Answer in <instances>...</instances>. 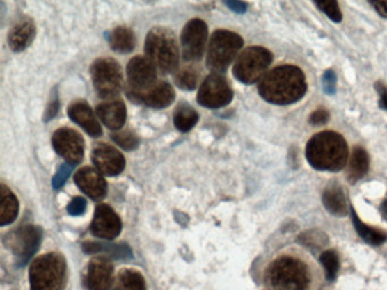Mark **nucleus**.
Segmentation results:
<instances>
[{
	"instance_id": "obj_1",
	"label": "nucleus",
	"mask_w": 387,
	"mask_h": 290,
	"mask_svg": "<svg viewBox=\"0 0 387 290\" xmlns=\"http://www.w3.org/2000/svg\"><path fill=\"white\" fill-rule=\"evenodd\" d=\"M307 79L303 70L294 65H282L269 70L259 82V95L266 102L289 106L303 98L307 93Z\"/></svg>"
},
{
	"instance_id": "obj_2",
	"label": "nucleus",
	"mask_w": 387,
	"mask_h": 290,
	"mask_svg": "<svg viewBox=\"0 0 387 290\" xmlns=\"http://www.w3.org/2000/svg\"><path fill=\"white\" fill-rule=\"evenodd\" d=\"M306 158L316 170L329 172L342 170L349 161L347 140L336 131L317 133L308 140Z\"/></svg>"
},
{
	"instance_id": "obj_3",
	"label": "nucleus",
	"mask_w": 387,
	"mask_h": 290,
	"mask_svg": "<svg viewBox=\"0 0 387 290\" xmlns=\"http://www.w3.org/2000/svg\"><path fill=\"white\" fill-rule=\"evenodd\" d=\"M266 280L271 290H308L311 275L306 263L297 257L283 255L269 266Z\"/></svg>"
},
{
	"instance_id": "obj_4",
	"label": "nucleus",
	"mask_w": 387,
	"mask_h": 290,
	"mask_svg": "<svg viewBox=\"0 0 387 290\" xmlns=\"http://www.w3.org/2000/svg\"><path fill=\"white\" fill-rule=\"evenodd\" d=\"M147 58L163 74L176 70L180 59L177 42L172 31L157 26L148 33L145 43Z\"/></svg>"
},
{
	"instance_id": "obj_5",
	"label": "nucleus",
	"mask_w": 387,
	"mask_h": 290,
	"mask_svg": "<svg viewBox=\"0 0 387 290\" xmlns=\"http://www.w3.org/2000/svg\"><path fill=\"white\" fill-rule=\"evenodd\" d=\"M31 290H63L66 282V261L62 254H45L37 257L29 272Z\"/></svg>"
},
{
	"instance_id": "obj_6",
	"label": "nucleus",
	"mask_w": 387,
	"mask_h": 290,
	"mask_svg": "<svg viewBox=\"0 0 387 290\" xmlns=\"http://www.w3.org/2000/svg\"><path fill=\"white\" fill-rule=\"evenodd\" d=\"M243 47L241 35L228 30L214 32L207 51V67L214 74L224 73Z\"/></svg>"
},
{
	"instance_id": "obj_7",
	"label": "nucleus",
	"mask_w": 387,
	"mask_h": 290,
	"mask_svg": "<svg viewBox=\"0 0 387 290\" xmlns=\"http://www.w3.org/2000/svg\"><path fill=\"white\" fill-rule=\"evenodd\" d=\"M273 54L264 47H249L241 52L234 64L233 74L243 84L260 82L273 63Z\"/></svg>"
},
{
	"instance_id": "obj_8",
	"label": "nucleus",
	"mask_w": 387,
	"mask_h": 290,
	"mask_svg": "<svg viewBox=\"0 0 387 290\" xmlns=\"http://www.w3.org/2000/svg\"><path fill=\"white\" fill-rule=\"evenodd\" d=\"M91 77L95 91L102 98L111 100L122 89V70L114 59L100 58L95 61L91 67Z\"/></svg>"
},
{
	"instance_id": "obj_9",
	"label": "nucleus",
	"mask_w": 387,
	"mask_h": 290,
	"mask_svg": "<svg viewBox=\"0 0 387 290\" xmlns=\"http://www.w3.org/2000/svg\"><path fill=\"white\" fill-rule=\"evenodd\" d=\"M7 245L12 250L19 266H24L40 248L42 229L33 225L19 227L7 236Z\"/></svg>"
},
{
	"instance_id": "obj_10",
	"label": "nucleus",
	"mask_w": 387,
	"mask_h": 290,
	"mask_svg": "<svg viewBox=\"0 0 387 290\" xmlns=\"http://www.w3.org/2000/svg\"><path fill=\"white\" fill-rule=\"evenodd\" d=\"M233 100V90L221 74H212L200 86L198 102L203 107L219 109Z\"/></svg>"
},
{
	"instance_id": "obj_11",
	"label": "nucleus",
	"mask_w": 387,
	"mask_h": 290,
	"mask_svg": "<svg viewBox=\"0 0 387 290\" xmlns=\"http://www.w3.org/2000/svg\"><path fill=\"white\" fill-rule=\"evenodd\" d=\"M208 39V28L199 19H191L182 31V54L185 61H197L203 57Z\"/></svg>"
},
{
	"instance_id": "obj_12",
	"label": "nucleus",
	"mask_w": 387,
	"mask_h": 290,
	"mask_svg": "<svg viewBox=\"0 0 387 290\" xmlns=\"http://www.w3.org/2000/svg\"><path fill=\"white\" fill-rule=\"evenodd\" d=\"M52 140L54 150L70 165H77L84 159V140L77 131L68 127L57 129Z\"/></svg>"
},
{
	"instance_id": "obj_13",
	"label": "nucleus",
	"mask_w": 387,
	"mask_h": 290,
	"mask_svg": "<svg viewBox=\"0 0 387 290\" xmlns=\"http://www.w3.org/2000/svg\"><path fill=\"white\" fill-rule=\"evenodd\" d=\"M129 89L131 91H142L157 82V68L147 57L138 56L129 61L126 68Z\"/></svg>"
},
{
	"instance_id": "obj_14",
	"label": "nucleus",
	"mask_w": 387,
	"mask_h": 290,
	"mask_svg": "<svg viewBox=\"0 0 387 290\" xmlns=\"http://www.w3.org/2000/svg\"><path fill=\"white\" fill-rule=\"evenodd\" d=\"M126 95L131 100L145 104L154 109H164L173 104L175 99V91L172 86L166 82H156L154 86L142 90V91H131L127 90Z\"/></svg>"
},
{
	"instance_id": "obj_15",
	"label": "nucleus",
	"mask_w": 387,
	"mask_h": 290,
	"mask_svg": "<svg viewBox=\"0 0 387 290\" xmlns=\"http://www.w3.org/2000/svg\"><path fill=\"white\" fill-rule=\"evenodd\" d=\"M90 229L95 237L114 239L120 234L122 221L111 207L100 204L95 209V217Z\"/></svg>"
},
{
	"instance_id": "obj_16",
	"label": "nucleus",
	"mask_w": 387,
	"mask_h": 290,
	"mask_svg": "<svg viewBox=\"0 0 387 290\" xmlns=\"http://www.w3.org/2000/svg\"><path fill=\"white\" fill-rule=\"evenodd\" d=\"M93 161L99 172L107 176H117L125 168V158L120 151L106 143L95 144Z\"/></svg>"
},
{
	"instance_id": "obj_17",
	"label": "nucleus",
	"mask_w": 387,
	"mask_h": 290,
	"mask_svg": "<svg viewBox=\"0 0 387 290\" xmlns=\"http://www.w3.org/2000/svg\"><path fill=\"white\" fill-rule=\"evenodd\" d=\"M114 266L107 257H97L90 261L86 270V284L89 290H108L113 284Z\"/></svg>"
},
{
	"instance_id": "obj_18",
	"label": "nucleus",
	"mask_w": 387,
	"mask_h": 290,
	"mask_svg": "<svg viewBox=\"0 0 387 290\" xmlns=\"http://www.w3.org/2000/svg\"><path fill=\"white\" fill-rule=\"evenodd\" d=\"M74 180L79 188L95 201H100L107 194V183L97 169L84 167L77 171Z\"/></svg>"
},
{
	"instance_id": "obj_19",
	"label": "nucleus",
	"mask_w": 387,
	"mask_h": 290,
	"mask_svg": "<svg viewBox=\"0 0 387 290\" xmlns=\"http://www.w3.org/2000/svg\"><path fill=\"white\" fill-rule=\"evenodd\" d=\"M68 116L74 122H77V125H80L90 136L93 138L102 136V129L100 124L86 101L79 100L73 102L68 107Z\"/></svg>"
},
{
	"instance_id": "obj_20",
	"label": "nucleus",
	"mask_w": 387,
	"mask_h": 290,
	"mask_svg": "<svg viewBox=\"0 0 387 290\" xmlns=\"http://www.w3.org/2000/svg\"><path fill=\"white\" fill-rule=\"evenodd\" d=\"M97 115L106 127L113 131H118L125 124V104L118 99L105 101L97 107Z\"/></svg>"
},
{
	"instance_id": "obj_21",
	"label": "nucleus",
	"mask_w": 387,
	"mask_h": 290,
	"mask_svg": "<svg viewBox=\"0 0 387 290\" xmlns=\"http://www.w3.org/2000/svg\"><path fill=\"white\" fill-rule=\"evenodd\" d=\"M35 37V25L30 17H23L13 26L8 33V45L13 51L26 49Z\"/></svg>"
},
{
	"instance_id": "obj_22",
	"label": "nucleus",
	"mask_w": 387,
	"mask_h": 290,
	"mask_svg": "<svg viewBox=\"0 0 387 290\" xmlns=\"http://www.w3.org/2000/svg\"><path fill=\"white\" fill-rule=\"evenodd\" d=\"M324 207L329 214L336 217H345L349 214V204L343 187L336 182L329 183L325 187L322 196Z\"/></svg>"
},
{
	"instance_id": "obj_23",
	"label": "nucleus",
	"mask_w": 387,
	"mask_h": 290,
	"mask_svg": "<svg viewBox=\"0 0 387 290\" xmlns=\"http://www.w3.org/2000/svg\"><path fill=\"white\" fill-rule=\"evenodd\" d=\"M369 170V156L361 147H354L351 152L347 165V179L349 183L356 184L366 176Z\"/></svg>"
},
{
	"instance_id": "obj_24",
	"label": "nucleus",
	"mask_w": 387,
	"mask_h": 290,
	"mask_svg": "<svg viewBox=\"0 0 387 290\" xmlns=\"http://www.w3.org/2000/svg\"><path fill=\"white\" fill-rule=\"evenodd\" d=\"M0 225L7 226L15 221L19 214V201L10 188L1 184L0 186Z\"/></svg>"
},
{
	"instance_id": "obj_25",
	"label": "nucleus",
	"mask_w": 387,
	"mask_h": 290,
	"mask_svg": "<svg viewBox=\"0 0 387 290\" xmlns=\"http://www.w3.org/2000/svg\"><path fill=\"white\" fill-rule=\"evenodd\" d=\"M351 218H352L354 229L358 232V235L366 241L367 244L372 245V246H379L387 241V234L381 230L367 226L366 223H363V220L358 217L354 208H351Z\"/></svg>"
},
{
	"instance_id": "obj_26",
	"label": "nucleus",
	"mask_w": 387,
	"mask_h": 290,
	"mask_svg": "<svg viewBox=\"0 0 387 290\" xmlns=\"http://www.w3.org/2000/svg\"><path fill=\"white\" fill-rule=\"evenodd\" d=\"M109 43L115 51L127 54L134 49L136 38L131 29L118 26L111 31V35H109Z\"/></svg>"
},
{
	"instance_id": "obj_27",
	"label": "nucleus",
	"mask_w": 387,
	"mask_h": 290,
	"mask_svg": "<svg viewBox=\"0 0 387 290\" xmlns=\"http://www.w3.org/2000/svg\"><path fill=\"white\" fill-rule=\"evenodd\" d=\"M84 250L86 253H106L115 259H129L132 252L127 245L104 244V243H84Z\"/></svg>"
},
{
	"instance_id": "obj_28",
	"label": "nucleus",
	"mask_w": 387,
	"mask_h": 290,
	"mask_svg": "<svg viewBox=\"0 0 387 290\" xmlns=\"http://www.w3.org/2000/svg\"><path fill=\"white\" fill-rule=\"evenodd\" d=\"M199 120V115L189 104H180L174 113V125L181 131H189L194 129Z\"/></svg>"
},
{
	"instance_id": "obj_29",
	"label": "nucleus",
	"mask_w": 387,
	"mask_h": 290,
	"mask_svg": "<svg viewBox=\"0 0 387 290\" xmlns=\"http://www.w3.org/2000/svg\"><path fill=\"white\" fill-rule=\"evenodd\" d=\"M115 290H147L145 278L136 270H122L117 277Z\"/></svg>"
},
{
	"instance_id": "obj_30",
	"label": "nucleus",
	"mask_w": 387,
	"mask_h": 290,
	"mask_svg": "<svg viewBox=\"0 0 387 290\" xmlns=\"http://www.w3.org/2000/svg\"><path fill=\"white\" fill-rule=\"evenodd\" d=\"M319 261L325 269L326 279L329 281H334L340 270V259L336 250H325L320 255Z\"/></svg>"
},
{
	"instance_id": "obj_31",
	"label": "nucleus",
	"mask_w": 387,
	"mask_h": 290,
	"mask_svg": "<svg viewBox=\"0 0 387 290\" xmlns=\"http://www.w3.org/2000/svg\"><path fill=\"white\" fill-rule=\"evenodd\" d=\"M198 82H199V74L194 67L189 66V67L182 68L176 73L175 83L180 89L191 91L197 88Z\"/></svg>"
},
{
	"instance_id": "obj_32",
	"label": "nucleus",
	"mask_w": 387,
	"mask_h": 290,
	"mask_svg": "<svg viewBox=\"0 0 387 290\" xmlns=\"http://www.w3.org/2000/svg\"><path fill=\"white\" fill-rule=\"evenodd\" d=\"M298 241L302 246L317 250L329 244V237L319 230H309L299 236Z\"/></svg>"
},
{
	"instance_id": "obj_33",
	"label": "nucleus",
	"mask_w": 387,
	"mask_h": 290,
	"mask_svg": "<svg viewBox=\"0 0 387 290\" xmlns=\"http://www.w3.org/2000/svg\"><path fill=\"white\" fill-rule=\"evenodd\" d=\"M113 140L118 147L126 151L136 150L139 147V138L133 131H120L113 134Z\"/></svg>"
},
{
	"instance_id": "obj_34",
	"label": "nucleus",
	"mask_w": 387,
	"mask_h": 290,
	"mask_svg": "<svg viewBox=\"0 0 387 290\" xmlns=\"http://www.w3.org/2000/svg\"><path fill=\"white\" fill-rule=\"evenodd\" d=\"M315 5L322 12L325 13L327 17L334 23H341L342 19H343V15H342L338 1H335V0H332V1H315Z\"/></svg>"
},
{
	"instance_id": "obj_35",
	"label": "nucleus",
	"mask_w": 387,
	"mask_h": 290,
	"mask_svg": "<svg viewBox=\"0 0 387 290\" xmlns=\"http://www.w3.org/2000/svg\"><path fill=\"white\" fill-rule=\"evenodd\" d=\"M322 86L327 95H334L338 90V76L333 70H327L322 77Z\"/></svg>"
},
{
	"instance_id": "obj_36",
	"label": "nucleus",
	"mask_w": 387,
	"mask_h": 290,
	"mask_svg": "<svg viewBox=\"0 0 387 290\" xmlns=\"http://www.w3.org/2000/svg\"><path fill=\"white\" fill-rule=\"evenodd\" d=\"M72 168H73V166L70 165V163H63V165L59 167L58 170H57L55 176H54V188L58 190V188H61V187L64 185L65 182L68 180V178L70 177V175H71Z\"/></svg>"
},
{
	"instance_id": "obj_37",
	"label": "nucleus",
	"mask_w": 387,
	"mask_h": 290,
	"mask_svg": "<svg viewBox=\"0 0 387 290\" xmlns=\"http://www.w3.org/2000/svg\"><path fill=\"white\" fill-rule=\"evenodd\" d=\"M86 210V201L84 198L77 196L72 199V201L68 203V214L71 216H81L84 214Z\"/></svg>"
},
{
	"instance_id": "obj_38",
	"label": "nucleus",
	"mask_w": 387,
	"mask_h": 290,
	"mask_svg": "<svg viewBox=\"0 0 387 290\" xmlns=\"http://www.w3.org/2000/svg\"><path fill=\"white\" fill-rule=\"evenodd\" d=\"M329 120V113L326 111V109H323V108L317 109V111L311 113L310 117H309V124L313 126L325 125Z\"/></svg>"
},
{
	"instance_id": "obj_39",
	"label": "nucleus",
	"mask_w": 387,
	"mask_h": 290,
	"mask_svg": "<svg viewBox=\"0 0 387 290\" xmlns=\"http://www.w3.org/2000/svg\"><path fill=\"white\" fill-rule=\"evenodd\" d=\"M59 111V101L57 98V95H54L53 98L50 99V102L48 104V107L45 113V120H53L54 117L57 115Z\"/></svg>"
},
{
	"instance_id": "obj_40",
	"label": "nucleus",
	"mask_w": 387,
	"mask_h": 290,
	"mask_svg": "<svg viewBox=\"0 0 387 290\" xmlns=\"http://www.w3.org/2000/svg\"><path fill=\"white\" fill-rule=\"evenodd\" d=\"M375 89L379 95V107L387 111V86L381 82H376Z\"/></svg>"
},
{
	"instance_id": "obj_41",
	"label": "nucleus",
	"mask_w": 387,
	"mask_h": 290,
	"mask_svg": "<svg viewBox=\"0 0 387 290\" xmlns=\"http://www.w3.org/2000/svg\"><path fill=\"white\" fill-rule=\"evenodd\" d=\"M225 5L230 8V10L237 13V14H243L248 10V3L243 1H226Z\"/></svg>"
},
{
	"instance_id": "obj_42",
	"label": "nucleus",
	"mask_w": 387,
	"mask_h": 290,
	"mask_svg": "<svg viewBox=\"0 0 387 290\" xmlns=\"http://www.w3.org/2000/svg\"><path fill=\"white\" fill-rule=\"evenodd\" d=\"M370 5L374 6L376 12H377L383 19H387V1H370Z\"/></svg>"
},
{
	"instance_id": "obj_43",
	"label": "nucleus",
	"mask_w": 387,
	"mask_h": 290,
	"mask_svg": "<svg viewBox=\"0 0 387 290\" xmlns=\"http://www.w3.org/2000/svg\"><path fill=\"white\" fill-rule=\"evenodd\" d=\"M379 212H381V217L384 220H387V199L381 202V207H379Z\"/></svg>"
}]
</instances>
